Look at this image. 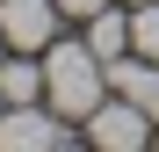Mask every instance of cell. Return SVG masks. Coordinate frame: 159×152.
Returning <instances> with one entry per match:
<instances>
[{
  "instance_id": "1",
  "label": "cell",
  "mask_w": 159,
  "mask_h": 152,
  "mask_svg": "<svg viewBox=\"0 0 159 152\" xmlns=\"http://www.w3.org/2000/svg\"><path fill=\"white\" fill-rule=\"evenodd\" d=\"M101 94H109V65L87 44H43V101L65 123H87Z\"/></svg>"
},
{
  "instance_id": "2",
  "label": "cell",
  "mask_w": 159,
  "mask_h": 152,
  "mask_svg": "<svg viewBox=\"0 0 159 152\" xmlns=\"http://www.w3.org/2000/svg\"><path fill=\"white\" fill-rule=\"evenodd\" d=\"M152 109H138V101H123V94H101L94 101V116L80 123V138H87L94 152H145L152 145Z\"/></svg>"
},
{
  "instance_id": "3",
  "label": "cell",
  "mask_w": 159,
  "mask_h": 152,
  "mask_svg": "<svg viewBox=\"0 0 159 152\" xmlns=\"http://www.w3.org/2000/svg\"><path fill=\"white\" fill-rule=\"evenodd\" d=\"M51 145H72V123L51 109V101H7V116H0V152H51Z\"/></svg>"
},
{
  "instance_id": "4",
  "label": "cell",
  "mask_w": 159,
  "mask_h": 152,
  "mask_svg": "<svg viewBox=\"0 0 159 152\" xmlns=\"http://www.w3.org/2000/svg\"><path fill=\"white\" fill-rule=\"evenodd\" d=\"M0 36H7V51L58 44V0H0Z\"/></svg>"
},
{
  "instance_id": "5",
  "label": "cell",
  "mask_w": 159,
  "mask_h": 152,
  "mask_svg": "<svg viewBox=\"0 0 159 152\" xmlns=\"http://www.w3.org/2000/svg\"><path fill=\"white\" fill-rule=\"evenodd\" d=\"M87 51H94L101 65L130 51V7H123V0H109V7H94V15H87Z\"/></svg>"
},
{
  "instance_id": "6",
  "label": "cell",
  "mask_w": 159,
  "mask_h": 152,
  "mask_svg": "<svg viewBox=\"0 0 159 152\" xmlns=\"http://www.w3.org/2000/svg\"><path fill=\"white\" fill-rule=\"evenodd\" d=\"M0 94L7 101H43V58L36 51H7L0 58Z\"/></svg>"
},
{
  "instance_id": "7",
  "label": "cell",
  "mask_w": 159,
  "mask_h": 152,
  "mask_svg": "<svg viewBox=\"0 0 159 152\" xmlns=\"http://www.w3.org/2000/svg\"><path fill=\"white\" fill-rule=\"evenodd\" d=\"M130 51H138V58H159V0L130 7Z\"/></svg>"
},
{
  "instance_id": "8",
  "label": "cell",
  "mask_w": 159,
  "mask_h": 152,
  "mask_svg": "<svg viewBox=\"0 0 159 152\" xmlns=\"http://www.w3.org/2000/svg\"><path fill=\"white\" fill-rule=\"evenodd\" d=\"M94 7H109V0H58V15H80V22H87Z\"/></svg>"
},
{
  "instance_id": "9",
  "label": "cell",
  "mask_w": 159,
  "mask_h": 152,
  "mask_svg": "<svg viewBox=\"0 0 159 152\" xmlns=\"http://www.w3.org/2000/svg\"><path fill=\"white\" fill-rule=\"evenodd\" d=\"M0 116H7V94H0Z\"/></svg>"
},
{
  "instance_id": "10",
  "label": "cell",
  "mask_w": 159,
  "mask_h": 152,
  "mask_svg": "<svg viewBox=\"0 0 159 152\" xmlns=\"http://www.w3.org/2000/svg\"><path fill=\"white\" fill-rule=\"evenodd\" d=\"M123 7H145V0H123Z\"/></svg>"
},
{
  "instance_id": "11",
  "label": "cell",
  "mask_w": 159,
  "mask_h": 152,
  "mask_svg": "<svg viewBox=\"0 0 159 152\" xmlns=\"http://www.w3.org/2000/svg\"><path fill=\"white\" fill-rule=\"evenodd\" d=\"M0 58H7V36H0Z\"/></svg>"
}]
</instances>
